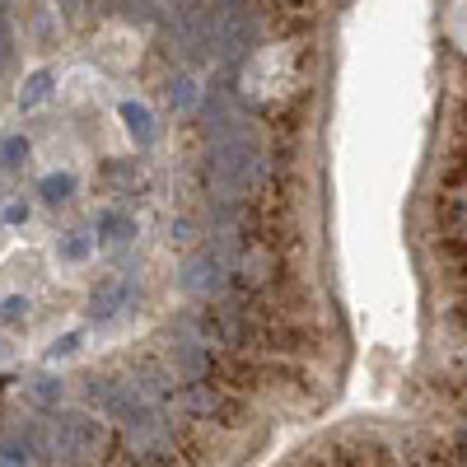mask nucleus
Wrapping results in <instances>:
<instances>
[{"instance_id":"nucleus-7","label":"nucleus","mask_w":467,"mask_h":467,"mask_svg":"<svg viewBox=\"0 0 467 467\" xmlns=\"http://www.w3.org/2000/svg\"><path fill=\"white\" fill-rule=\"evenodd\" d=\"M121 117H127V131L140 140V146H154V113L150 108H140V104H121Z\"/></svg>"},{"instance_id":"nucleus-10","label":"nucleus","mask_w":467,"mask_h":467,"mask_svg":"<svg viewBox=\"0 0 467 467\" xmlns=\"http://www.w3.org/2000/svg\"><path fill=\"white\" fill-rule=\"evenodd\" d=\"M14 56H19V47H14V29H10V19L0 14V79L14 71Z\"/></svg>"},{"instance_id":"nucleus-1","label":"nucleus","mask_w":467,"mask_h":467,"mask_svg":"<svg viewBox=\"0 0 467 467\" xmlns=\"http://www.w3.org/2000/svg\"><path fill=\"white\" fill-rule=\"evenodd\" d=\"M262 178H267V154H262V140H257L253 127L215 140V150H211V182H215L220 196L243 201L248 192L262 188Z\"/></svg>"},{"instance_id":"nucleus-8","label":"nucleus","mask_w":467,"mask_h":467,"mask_svg":"<svg viewBox=\"0 0 467 467\" xmlns=\"http://www.w3.org/2000/svg\"><path fill=\"white\" fill-rule=\"evenodd\" d=\"M98 234H104V243H127L136 234V225L121 211H104V215H98Z\"/></svg>"},{"instance_id":"nucleus-18","label":"nucleus","mask_w":467,"mask_h":467,"mask_svg":"<svg viewBox=\"0 0 467 467\" xmlns=\"http://www.w3.org/2000/svg\"><path fill=\"white\" fill-rule=\"evenodd\" d=\"M10 355V346H5V337H0V360H5Z\"/></svg>"},{"instance_id":"nucleus-6","label":"nucleus","mask_w":467,"mask_h":467,"mask_svg":"<svg viewBox=\"0 0 467 467\" xmlns=\"http://www.w3.org/2000/svg\"><path fill=\"white\" fill-rule=\"evenodd\" d=\"M178 407L188 412V416H215V412H220V397H215L211 383H201V379H196L192 388L178 397Z\"/></svg>"},{"instance_id":"nucleus-16","label":"nucleus","mask_w":467,"mask_h":467,"mask_svg":"<svg viewBox=\"0 0 467 467\" xmlns=\"http://www.w3.org/2000/svg\"><path fill=\"white\" fill-rule=\"evenodd\" d=\"M79 351V332H71V337H56V346H52V360H71Z\"/></svg>"},{"instance_id":"nucleus-15","label":"nucleus","mask_w":467,"mask_h":467,"mask_svg":"<svg viewBox=\"0 0 467 467\" xmlns=\"http://www.w3.org/2000/svg\"><path fill=\"white\" fill-rule=\"evenodd\" d=\"M33 397L43 402V407H52V402L61 397V383L56 379H38V388H33Z\"/></svg>"},{"instance_id":"nucleus-2","label":"nucleus","mask_w":467,"mask_h":467,"mask_svg":"<svg viewBox=\"0 0 467 467\" xmlns=\"http://www.w3.org/2000/svg\"><path fill=\"white\" fill-rule=\"evenodd\" d=\"M52 439V458L61 463H94V458H104V425H98L94 416L85 412H66V416H56V425L47 430Z\"/></svg>"},{"instance_id":"nucleus-17","label":"nucleus","mask_w":467,"mask_h":467,"mask_svg":"<svg viewBox=\"0 0 467 467\" xmlns=\"http://www.w3.org/2000/svg\"><path fill=\"white\" fill-rule=\"evenodd\" d=\"M0 313H5V318H24V299H19V295H10V299H5V309H0Z\"/></svg>"},{"instance_id":"nucleus-11","label":"nucleus","mask_w":467,"mask_h":467,"mask_svg":"<svg viewBox=\"0 0 467 467\" xmlns=\"http://www.w3.org/2000/svg\"><path fill=\"white\" fill-rule=\"evenodd\" d=\"M29 159V136H5L0 140V164L14 169V164H24Z\"/></svg>"},{"instance_id":"nucleus-12","label":"nucleus","mask_w":467,"mask_h":467,"mask_svg":"<svg viewBox=\"0 0 467 467\" xmlns=\"http://www.w3.org/2000/svg\"><path fill=\"white\" fill-rule=\"evenodd\" d=\"M169 104H173V108H182V113L196 108V85H192L188 75H178L173 85H169Z\"/></svg>"},{"instance_id":"nucleus-5","label":"nucleus","mask_w":467,"mask_h":467,"mask_svg":"<svg viewBox=\"0 0 467 467\" xmlns=\"http://www.w3.org/2000/svg\"><path fill=\"white\" fill-rule=\"evenodd\" d=\"M121 304H131V286H127V280H108L104 290H94V299H89V318H117Z\"/></svg>"},{"instance_id":"nucleus-3","label":"nucleus","mask_w":467,"mask_h":467,"mask_svg":"<svg viewBox=\"0 0 467 467\" xmlns=\"http://www.w3.org/2000/svg\"><path fill=\"white\" fill-rule=\"evenodd\" d=\"M225 280H229V257L225 253H196L182 262V271H178V290L182 295H196V299H215L220 290H225Z\"/></svg>"},{"instance_id":"nucleus-14","label":"nucleus","mask_w":467,"mask_h":467,"mask_svg":"<svg viewBox=\"0 0 467 467\" xmlns=\"http://www.w3.org/2000/svg\"><path fill=\"white\" fill-rule=\"evenodd\" d=\"M61 257H66V262H85V257H89V238H85V234L61 238Z\"/></svg>"},{"instance_id":"nucleus-13","label":"nucleus","mask_w":467,"mask_h":467,"mask_svg":"<svg viewBox=\"0 0 467 467\" xmlns=\"http://www.w3.org/2000/svg\"><path fill=\"white\" fill-rule=\"evenodd\" d=\"M38 192H43L47 201H66V196L75 192V182H71L66 173H52V178H43V182H38Z\"/></svg>"},{"instance_id":"nucleus-9","label":"nucleus","mask_w":467,"mask_h":467,"mask_svg":"<svg viewBox=\"0 0 467 467\" xmlns=\"http://www.w3.org/2000/svg\"><path fill=\"white\" fill-rule=\"evenodd\" d=\"M47 94H52V71H38L29 85H24V94H19V108H38Z\"/></svg>"},{"instance_id":"nucleus-4","label":"nucleus","mask_w":467,"mask_h":467,"mask_svg":"<svg viewBox=\"0 0 467 467\" xmlns=\"http://www.w3.org/2000/svg\"><path fill=\"white\" fill-rule=\"evenodd\" d=\"M169 370H173V379H182V383L206 379V374H211V341L196 337L192 328H182V337L169 341Z\"/></svg>"}]
</instances>
